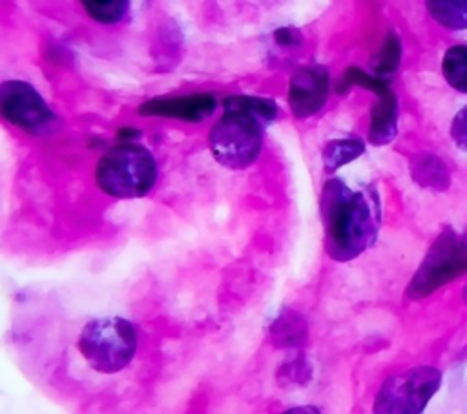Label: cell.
I'll return each mask as SVG.
<instances>
[{"mask_svg": "<svg viewBox=\"0 0 467 414\" xmlns=\"http://www.w3.org/2000/svg\"><path fill=\"white\" fill-rule=\"evenodd\" d=\"M319 213L325 250L334 261H352L372 246L379 230L376 195L352 190L341 179H328L321 190Z\"/></svg>", "mask_w": 467, "mask_h": 414, "instance_id": "obj_1", "label": "cell"}, {"mask_svg": "<svg viewBox=\"0 0 467 414\" xmlns=\"http://www.w3.org/2000/svg\"><path fill=\"white\" fill-rule=\"evenodd\" d=\"M157 173V160L146 146L119 142L97 160L95 182L109 197L137 199L151 191Z\"/></svg>", "mask_w": 467, "mask_h": 414, "instance_id": "obj_2", "label": "cell"}, {"mask_svg": "<svg viewBox=\"0 0 467 414\" xmlns=\"http://www.w3.org/2000/svg\"><path fill=\"white\" fill-rule=\"evenodd\" d=\"M137 328L119 316L95 317L88 321L77 339V348L84 363L99 374H117L124 370L137 354Z\"/></svg>", "mask_w": 467, "mask_h": 414, "instance_id": "obj_3", "label": "cell"}, {"mask_svg": "<svg viewBox=\"0 0 467 414\" xmlns=\"http://www.w3.org/2000/svg\"><path fill=\"white\" fill-rule=\"evenodd\" d=\"M208 144L219 164L244 170L263 150V122L244 111H223L208 133Z\"/></svg>", "mask_w": 467, "mask_h": 414, "instance_id": "obj_4", "label": "cell"}, {"mask_svg": "<svg viewBox=\"0 0 467 414\" xmlns=\"http://www.w3.org/2000/svg\"><path fill=\"white\" fill-rule=\"evenodd\" d=\"M441 370L431 365L389 376L374 398V414H423L441 387Z\"/></svg>", "mask_w": 467, "mask_h": 414, "instance_id": "obj_5", "label": "cell"}, {"mask_svg": "<svg viewBox=\"0 0 467 414\" xmlns=\"http://www.w3.org/2000/svg\"><path fill=\"white\" fill-rule=\"evenodd\" d=\"M467 270V241L445 232L429 250L421 266L409 283L407 295L421 299Z\"/></svg>", "mask_w": 467, "mask_h": 414, "instance_id": "obj_6", "label": "cell"}, {"mask_svg": "<svg viewBox=\"0 0 467 414\" xmlns=\"http://www.w3.org/2000/svg\"><path fill=\"white\" fill-rule=\"evenodd\" d=\"M0 113L9 124L31 135H44L58 122L42 95L26 80L2 82Z\"/></svg>", "mask_w": 467, "mask_h": 414, "instance_id": "obj_7", "label": "cell"}, {"mask_svg": "<svg viewBox=\"0 0 467 414\" xmlns=\"http://www.w3.org/2000/svg\"><path fill=\"white\" fill-rule=\"evenodd\" d=\"M350 86H363L374 91L376 102L370 111V128H368V140L376 146L387 144L396 137V124H398V100L389 84L378 77H372L359 67H348L341 80L337 82V91L343 93Z\"/></svg>", "mask_w": 467, "mask_h": 414, "instance_id": "obj_8", "label": "cell"}, {"mask_svg": "<svg viewBox=\"0 0 467 414\" xmlns=\"http://www.w3.org/2000/svg\"><path fill=\"white\" fill-rule=\"evenodd\" d=\"M330 75L325 66L297 67L288 80V106L297 119L316 115L328 100Z\"/></svg>", "mask_w": 467, "mask_h": 414, "instance_id": "obj_9", "label": "cell"}, {"mask_svg": "<svg viewBox=\"0 0 467 414\" xmlns=\"http://www.w3.org/2000/svg\"><path fill=\"white\" fill-rule=\"evenodd\" d=\"M215 95L210 91H199L188 95L148 98L137 108V113L140 117H164L186 122H201L208 119L215 111Z\"/></svg>", "mask_w": 467, "mask_h": 414, "instance_id": "obj_10", "label": "cell"}, {"mask_svg": "<svg viewBox=\"0 0 467 414\" xmlns=\"http://www.w3.org/2000/svg\"><path fill=\"white\" fill-rule=\"evenodd\" d=\"M365 151V142L358 137H347V139H334L325 144L321 159L325 171H336L337 168L356 160Z\"/></svg>", "mask_w": 467, "mask_h": 414, "instance_id": "obj_11", "label": "cell"}, {"mask_svg": "<svg viewBox=\"0 0 467 414\" xmlns=\"http://www.w3.org/2000/svg\"><path fill=\"white\" fill-rule=\"evenodd\" d=\"M223 109L224 111H244L252 117H255L257 120L265 122H272L277 113L279 108L272 98H263V97H254V95H230L223 100Z\"/></svg>", "mask_w": 467, "mask_h": 414, "instance_id": "obj_12", "label": "cell"}, {"mask_svg": "<svg viewBox=\"0 0 467 414\" xmlns=\"http://www.w3.org/2000/svg\"><path fill=\"white\" fill-rule=\"evenodd\" d=\"M441 73L445 82L458 93L467 95V46H451L441 58Z\"/></svg>", "mask_w": 467, "mask_h": 414, "instance_id": "obj_13", "label": "cell"}, {"mask_svg": "<svg viewBox=\"0 0 467 414\" xmlns=\"http://www.w3.org/2000/svg\"><path fill=\"white\" fill-rule=\"evenodd\" d=\"M431 16L443 27L452 31L467 29V0L449 2V0H432L425 4Z\"/></svg>", "mask_w": 467, "mask_h": 414, "instance_id": "obj_14", "label": "cell"}, {"mask_svg": "<svg viewBox=\"0 0 467 414\" xmlns=\"http://www.w3.org/2000/svg\"><path fill=\"white\" fill-rule=\"evenodd\" d=\"M82 7L99 24H117L128 13L130 4L126 0H84Z\"/></svg>", "mask_w": 467, "mask_h": 414, "instance_id": "obj_15", "label": "cell"}, {"mask_svg": "<svg viewBox=\"0 0 467 414\" xmlns=\"http://www.w3.org/2000/svg\"><path fill=\"white\" fill-rule=\"evenodd\" d=\"M414 179L421 182V186H440L445 188L449 182V173H447V166L432 157L427 155L423 159H420L414 166Z\"/></svg>", "mask_w": 467, "mask_h": 414, "instance_id": "obj_16", "label": "cell"}, {"mask_svg": "<svg viewBox=\"0 0 467 414\" xmlns=\"http://www.w3.org/2000/svg\"><path fill=\"white\" fill-rule=\"evenodd\" d=\"M400 40L394 33H389L379 55H378V71L379 73H387V71H394L400 60Z\"/></svg>", "mask_w": 467, "mask_h": 414, "instance_id": "obj_17", "label": "cell"}, {"mask_svg": "<svg viewBox=\"0 0 467 414\" xmlns=\"http://www.w3.org/2000/svg\"><path fill=\"white\" fill-rule=\"evenodd\" d=\"M451 139L458 150L467 151V104L454 115L451 122Z\"/></svg>", "mask_w": 467, "mask_h": 414, "instance_id": "obj_18", "label": "cell"}, {"mask_svg": "<svg viewBox=\"0 0 467 414\" xmlns=\"http://www.w3.org/2000/svg\"><path fill=\"white\" fill-rule=\"evenodd\" d=\"M274 40H275V44L285 46V47H288V46H296V44H299V42H301V33H299L296 27H288V26H285V27L275 29V33H274Z\"/></svg>", "mask_w": 467, "mask_h": 414, "instance_id": "obj_19", "label": "cell"}, {"mask_svg": "<svg viewBox=\"0 0 467 414\" xmlns=\"http://www.w3.org/2000/svg\"><path fill=\"white\" fill-rule=\"evenodd\" d=\"M139 137H140V131L135 129V128H130V126H124V128H120V129L117 131L119 142H133V140H137Z\"/></svg>", "mask_w": 467, "mask_h": 414, "instance_id": "obj_20", "label": "cell"}, {"mask_svg": "<svg viewBox=\"0 0 467 414\" xmlns=\"http://www.w3.org/2000/svg\"><path fill=\"white\" fill-rule=\"evenodd\" d=\"M283 414H316V412L310 407H296V409H290V410H286Z\"/></svg>", "mask_w": 467, "mask_h": 414, "instance_id": "obj_21", "label": "cell"}]
</instances>
